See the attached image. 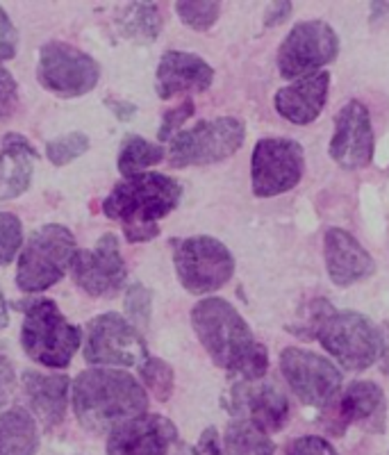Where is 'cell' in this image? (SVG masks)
Segmentation results:
<instances>
[{"instance_id":"f35d334b","label":"cell","mask_w":389,"mask_h":455,"mask_svg":"<svg viewBox=\"0 0 389 455\" xmlns=\"http://www.w3.org/2000/svg\"><path fill=\"white\" fill-rule=\"evenodd\" d=\"M380 335H383V353H380V371H383L385 376H389V323H385L383 331H380Z\"/></svg>"},{"instance_id":"9a60e30c","label":"cell","mask_w":389,"mask_h":455,"mask_svg":"<svg viewBox=\"0 0 389 455\" xmlns=\"http://www.w3.org/2000/svg\"><path fill=\"white\" fill-rule=\"evenodd\" d=\"M374 125L367 105L360 100H348L335 119V132L328 146L332 162L346 171L364 169L374 160Z\"/></svg>"},{"instance_id":"8d00e7d4","label":"cell","mask_w":389,"mask_h":455,"mask_svg":"<svg viewBox=\"0 0 389 455\" xmlns=\"http://www.w3.org/2000/svg\"><path fill=\"white\" fill-rule=\"evenodd\" d=\"M16 44H19V32H16L14 23L10 21L7 12L0 7V62L14 57Z\"/></svg>"},{"instance_id":"d4e9b609","label":"cell","mask_w":389,"mask_h":455,"mask_svg":"<svg viewBox=\"0 0 389 455\" xmlns=\"http://www.w3.org/2000/svg\"><path fill=\"white\" fill-rule=\"evenodd\" d=\"M119 28L135 44H153L162 30V14L155 5L135 3L121 10Z\"/></svg>"},{"instance_id":"6da1fadb","label":"cell","mask_w":389,"mask_h":455,"mask_svg":"<svg viewBox=\"0 0 389 455\" xmlns=\"http://www.w3.org/2000/svg\"><path fill=\"white\" fill-rule=\"evenodd\" d=\"M192 323L202 348L210 353L217 367L234 373L246 383L265 378L269 369L266 347L255 341L244 316L228 300L217 296L202 299L194 306Z\"/></svg>"},{"instance_id":"9c48e42d","label":"cell","mask_w":389,"mask_h":455,"mask_svg":"<svg viewBox=\"0 0 389 455\" xmlns=\"http://www.w3.org/2000/svg\"><path fill=\"white\" fill-rule=\"evenodd\" d=\"M339 55V36L326 21L296 23L278 48V71L287 80H301L322 71Z\"/></svg>"},{"instance_id":"f546056e","label":"cell","mask_w":389,"mask_h":455,"mask_svg":"<svg viewBox=\"0 0 389 455\" xmlns=\"http://www.w3.org/2000/svg\"><path fill=\"white\" fill-rule=\"evenodd\" d=\"M178 16L194 30H210L221 14L218 3H178Z\"/></svg>"},{"instance_id":"5bb4252c","label":"cell","mask_w":389,"mask_h":455,"mask_svg":"<svg viewBox=\"0 0 389 455\" xmlns=\"http://www.w3.org/2000/svg\"><path fill=\"white\" fill-rule=\"evenodd\" d=\"M387 419L385 392L371 380L346 385L330 405L323 408L322 424L330 435H344L351 426H362L371 433H383Z\"/></svg>"},{"instance_id":"f1b7e54d","label":"cell","mask_w":389,"mask_h":455,"mask_svg":"<svg viewBox=\"0 0 389 455\" xmlns=\"http://www.w3.org/2000/svg\"><path fill=\"white\" fill-rule=\"evenodd\" d=\"M87 135H83V132H68V135L60 137V140L51 141L46 146V156L55 166H64L75 160V157L83 156V153H87Z\"/></svg>"},{"instance_id":"4316f807","label":"cell","mask_w":389,"mask_h":455,"mask_svg":"<svg viewBox=\"0 0 389 455\" xmlns=\"http://www.w3.org/2000/svg\"><path fill=\"white\" fill-rule=\"evenodd\" d=\"M164 160V148L157 144L146 141L144 137L128 135L121 144L119 171L125 178H135L146 173V169Z\"/></svg>"},{"instance_id":"60d3db41","label":"cell","mask_w":389,"mask_h":455,"mask_svg":"<svg viewBox=\"0 0 389 455\" xmlns=\"http://www.w3.org/2000/svg\"><path fill=\"white\" fill-rule=\"evenodd\" d=\"M7 323H10V312H7L5 299L0 294V328H7Z\"/></svg>"},{"instance_id":"603a6c76","label":"cell","mask_w":389,"mask_h":455,"mask_svg":"<svg viewBox=\"0 0 389 455\" xmlns=\"http://www.w3.org/2000/svg\"><path fill=\"white\" fill-rule=\"evenodd\" d=\"M36 150L21 135H7L0 148V201L21 196L30 187L36 166Z\"/></svg>"},{"instance_id":"ffe728a7","label":"cell","mask_w":389,"mask_h":455,"mask_svg":"<svg viewBox=\"0 0 389 455\" xmlns=\"http://www.w3.org/2000/svg\"><path fill=\"white\" fill-rule=\"evenodd\" d=\"M214 80V68L194 52L169 51L157 67L155 89L162 100L173 99L178 93L205 92Z\"/></svg>"},{"instance_id":"83f0119b","label":"cell","mask_w":389,"mask_h":455,"mask_svg":"<svg viewBox=\"0 0 389 455\" xmlns=\"http://www.w3.org/2000/svg\"><path fill=\"white\" fill-rule=\"evenodd\" d=\"M141 380L148 389H151L153 396L157 401H169L173 394V369L164 363V360H157V357H148L144 364L139 367Z\"/></svg>"},{"instance_id":"ab89813d","label":"cell","mask_w":389,"mask_h":455,"mask_svg":"<svg viewBox=\"0 0 389 455\" xmlns=\"http://www.w3.org/2000/svg\"><path fill=\"white\" fill-rule=\"evenodd\" d=\"M389 12V3H374L371 5V21H378L380 16L387 14Z\"/></svg>"},{"instance_id":"e575fe53","label":"cell","mask_w":389,"mask_h":455,"mask_svg":"<svg viewBox=\"0 0 389 455\" xmlns=\"http://www.w3.org/2000/svg\"><path fill=\"white\" fill-rule=\"evenodd\" d=\"M287 455H339L335 446L319 435H303L287 446Z\"/></svg>"},{"instance_id":"8992f818","label":"cell","mask_w":389,"mask_h":455,"mask_svg":"<svg viewBox=\"0 0 389 455\" xmlns=\"http://www.w3.org/2000/svg\"><path fill=\"white\" fill-rule=\"evenodd\" d=\"M75 255V239L64 226H42L28 237L19 255L16 284L28 294H39L60 283Z\"/></svg>"},{"instance_id":"5b68a950","label":"cell","mask_w":389,"mask_h":455,"mask_svg":"<svg viewBox=\"0 0 389 455\" xmlns=\"http://www.w3.org/2000/svg\"><path fill=\"white\" fill-rule=\"evenodd\" d=\"M317 339L335 363L348 371L374 367L383 353V335L374 321L353 310H332L322 321Z\"/></svg>"},{"instance_id":"484cf974","label":"cell","mask_w":389,"mask_h":455,"mask_svg":"<svg viewBox=\"0 0 389 455\" xmlns=\"http://www.w3.org/2000/svg\"><path fill=\"white\" fill-rule=\"evenodd\" d=\"M224 451L226 455H274L275 444L249 421L233 419L226 428Z\"/></svg>"},{"instance_id":"277c9868","label":"cell","mask_w":389,"mask_h":455,"mask_svg":"<svg viewBox=\"0 0 389 455\" xmlns=\"http://www.w3.org/2000/svg\"><path fill=\"white\" fill-rule=\"evenodd\" d=\"M80 328L68 323L51 299H36L28 306L21 344L36 364L51 369L68 367L80 348Z\"/></svg>"},{"instance_id":"d6986e66","label":"cell","mask_w":389,"mask_h":455,"mask_svg":"<svg viewBox=\"0 0 389 455\" xmlns=\"http://www.w3.org/2000/svg\"><path fill=\"white\" fill-rule=\"evenodd\" d=\"M323 258L328 275L337 287L362 283L376 271L374 258L344 228H328L323 235Z\"/></svg>"},{"instance_id":"e0dca14e","label":"cell","mask_w":389,"mask_h":455,"mask_svg":"<svg viewBox=\"0 0 389 455\" xmlns=\"http://www.w3.org/2000/svg\"><path fill=\"white\" fill-rule=\"evenodd\" d=\"M73 280L91 296H115L123 287L128 267L121 258L115 235H103L94 251H75L71 259Z\"/></svg>"},{"instance_id":"ac0fdd59","label":"cell","mask_w":389,"mask_h":455,"mask_svg":"<svg viewBox=\"0 0 389 455\" xmlns=\"http://www.w3.org/2000/svg\"><path fill=\"white\" fill-rule=\"evenodd\" d=\"M176 440L171 419L144 412L109 433L107 455H166Z\"/></svg>"},{"instance_id":"7c38bea8","label":"cell","mask_w":389,"mask_h":455,"mask_svg":"<svg viewBox=\"0 0 389 455\" xmlns=\"http://www.w3.org/2000/svg\"><path fill=\"white\" fill-rule=\"evenodd\" d=\"M281 371L291 392L310 408H326L342 392V371L319 353L290 347L281 353Z\"/></svg>"},{"instance_id":"30bf717a","label":"cell","mask_w":389,"mask_h":455,"mask_svg":"<svg viewBox=\"0 0 389 455\" xmlns=\"http://www.w3.org/2000/svg\"><path fill=\"white\" fill-rule=\"evenodd\" d=\"M306 171L303 146L287 137L259 140L250 157V182L258 198H274L291 192Z\"/></svg>"},{"instance_id":"ba28073f","label":"cell","mask_w":389,"mask_h":455,"mask_svg":"<svg viewBox=\"0 0 389 455\" xmlns=\"http://www.w3.org/2000/svg\"><path fill=\"white\" fill-rule=\"evenodd\" d=\"M246 128L234 116L201 121L192 130H180L171 140L169 162L176 169L205 166L228 160L244 144Z\"/></svg>"},{"instance_id":"b9f144b4","label":"cell","mask_w":389,"mask_h":455,"mask_svg":"<svg viewBox=\"0 0 389 455\" xmlns=\"http://www.w3.org/2000/svg\"><path fill=\"white\" fill-rule=\"evenodd\" d=\"M176 455H202V453L198 451V446H185V449L178 451Z\"/></svg>"},{"instance_id":"3957f363","label":"cell","mask_w":389,"mask_h":455,"mask_svg":"<svg viewBox=\"0 0 389 455\" xmlns=\"http://www.w3.org/2000/svg\"><path fill=\"white\" fill-rule=\"evenodd\" d=\"M182 187L164 173H141L112 189L103 203V212L123 226L128 242H151L160 235V221L176 210Z\"/></svg>"},{"instance_id":"7402d4cb","label":"cell","mask_w":389,"mask_h":455,"mask_svg":"<svg viewBox=\"0 0 389 455\" xmlns=\"http://www.w3.org/2000/svg\"><path fill=\"white\" fill-rule=\"evenodd\" d=\"M23 387H26L28 405L36 419L42 421L44 428L62 424L68 405V389H71V380L67 376L26 371Z\"/></svg>"},{"instance_id":"cb8c5ba5","label":"cell","mask_w":389,"mask_h":455,"mask_svg":"<svg viewBox=\"0 0 389 455\" xmlns=\"http://www.w3.org/2000/svg\"><path fill=\"white\" fill-rule=\"evenodd\" d=\"M36 449V424L28 410L12 408L0 414V455H35Z\"/></svg>"},{"instance_id":"2e32d148","label":"cell","mask_w":389,"mask_h":455,"mask_svg":"<svg viewBox=\"0 0 389 455\" xmlns=\"http://www.w3.org/2000/svg\"><path fill=\"white\" fill-rule=\"evenodd\" d=\"M226 410L234 419L249 421L262 433H278L290 419V401L271 383H246L239 380L230 387Z\"/></svg>"},{"instance_id":"4dcf8cb0","label":"cell","mask_w":389,"mask_h":455,"mask_svg":"<svg viewBox=\"0 0 389 455\" xmlns=\"http://www.w3.org/2000/svg\"><path fill=\"white\" fill-rule=\"evenodd\" d=\"M21 221L10 212H0V264H10L21 246Z\"/></svg>"},{"instance_id":"836d02e7","label":"cell","mask_w":389,"mask_h":455,"mask_svg":"<svg viewBox=\"0 0 389 455\" xmlns=\"http://www.w3.org/2000/svg\"><path fill=\"white\" fill-rule=\"evenodd\" d=\"M16 392V369L10 355V347L0 341V410L5 408Z\"/></svg>"},{"instance_id":"1f68e13d","label":"cell","mask_w":389,"mask_h":455,"mask_svg":"<svg viewBox=\"0 0 389 455\" xmlns=\"http://www.w3.org/2000/svg\"><path fill=\"white\" fill-rule=\"evenodd\" d=\"M125 312L139 328L151 323V291L144 284H132L125 294Z\"/></svg>"},{"instance_id":"52a82bcc","label":"cell","mask_w":389,"mask_h":455,"mask_svg":"<svg viewBox=\"0 0 389 455\" xmlns=\"http://www.w3.org/2000/svg\"><path fill=\"white\" fill-rule=\"evenodd\" d=\"M173 264L182 287L198 296L218 291L234 274V258L228 246L208 235L173 243Z\"/></svg>"},{"instance_id":"8fae6325","label":"cell","mask_w":389,"mask_h":455,"mask_svg":"<svg viewBox=\"0 0 389 455\" xmlns=\"http://www.w3.org/2000/svg\"><path fill=\"white\" fill-rule=\"evenodd\" d=\"M84 360L94 367H141L148 351L135 323L107 312L89 321Z\"/></svg>"},{"instance_id":"4fadbf2b","label":"cell","mask_w":389,"mask_h":455,"mask_svg":"<svg viewBox=\"0 0 389 455\" xmlns=\"http://www.w3.org/2000/svg\"><path fill=\"white\" fill-rule=\"evenodd\" d=\"M39 83L62 99H78L99 84V64L80 48L64 42H51L39 52Z\"/></svg>"},{"instance_id":"44dd1931","label":"cell","mask_w":389,"mask_h":455,"mask_svg":"<svg viewBox=\"0 0 389 455\" xmlns=\"http://www.w3.org/2000/svg\"><path fill=\"white\" fill-rule=\"evenodd\" d=\"M328 89H330V73L319 71L278 89L274 105L282 119L290 124L307 125L317 121L319 114L326 108Z\"/></svg>"},{"instance_id":"d6a6232c","label":"cell","mask_w":389,"mask_h":455,"mask_svg":"<svg viewBox=\"0 0 389 455\" xmlns=\"http://www.w3.org/2000/svg\"><path fill=\"white\" fill-rule=\"evenodd\" d=\"M194 100L187 99L182 100L178 108L169 109V112H164V119H162V125H160V132H157V137H160V141H171L173 137L180 132L182 124L189 119L194 114Z\"/></svg>"},{"instance_id":"d590c367","label":"cell","mask_w":389,"mask_h":455,"mask_svg":"<svg viewBox=\"0 0 389 455\" xmlns=\"http://www.w3.org/2000/svg\"><path fill=\"white\" fill-rule=\"evenodd\" d=\"M16 100H19V87H16V80L12 78V73L7 68L0 67V121L7 119L16 108Z\"/></svg>"},{"instance_id":"74e56055","label":"cell","mask_w":389,"mask_h":455,"mask_svg":"<svg viewBox=\"0 0 389 455\" xmlns=\"http://www.w3.org/2000/svg\"><path fill=\"white\" fill-rule=\"evenodd\" d=\"M291 12H294V5H291V3H271L265 10V26H281V23H285L287 19H290Z\"/></svg>"},{"instance_id":"7a4b0ae2","label":"cell","mask_w":389,"mask_h":455,"mask_svg":"<svg viewBox=\"0 0 389 455\" xmlns=\"http://www.w3.org/2000/svg\"><path fill=\"white\" fill-rule=\"evenodd\" d=\"M71 403L84 430L105 435L144 414L148 398L128 371L87 369L73 383Z\"/></svg>"}]
</instances>
